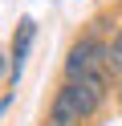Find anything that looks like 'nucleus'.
Returning <instances> with one entry per match:
<instances>
[{
  "mask_svg": "<svg viewBox=\"0 0 122 126\" xmlns=\"http://www.w3.org/2000/svg\"><path fill=\"white\" fill-rule=\"evenodd\" d=\"M81 77H114L110 73V37H102V20H94L69 45V53L61 61V81H81Z\"/></svg>",
  "mask_w": 122,
  "mask_h": 126,
  "instance_id": "nucleus-1",
  "label": "nucleus"
},
{
  "mask_svg": "<svg viewBox=\"0 0 122 126\" xmlns=\"http://www.w3.org/2000/svg\"><path fill=\"white\" fill-rule=\"evenodd\" d=\"M33 41H37V20L20 16L16 20V33H12V45H8V61H12L8 81H12V90H16V81H20V73H24V61H29V53H33Z\"/></svg>",
  "mask_w": 122,
  "mask_h": 126,
  "instance_id": "nucleus-2",
  "label": "nucleus"
},
{
  "mask_svg": "<svg viewBox=\"0 0 122 126\" xmlns=\"http://www.w3.org/2000/svg\"><path fill=\"white\" fill-rule=\"evenodd\" d=\"M89 118H86V110L77 106V98L69 94V85H57V94H53V102H49V114H45V126H86Z\"/></svg>",
  "mask_w": 122,
  "mask_h": 126,
  "instance_id": "nucleus-3",
  "label": "nucleus"
},
{
  "mask_svg": "<svg viewBox=\"0 0 122 126\" xmlns=\"http://www.w3.org/2000/svg\"><path fill=\"white\" fill-rule=\"evenodd\" d=\"M110 73H114V81L122 77V25L114 29V37H110Z\"/></svg>",
  "mask_w": 122,
  "mask_h": 126,
  "instance_id": "nucleus-4",
  "label": "nucleus"
},
{
  "mask_svg": "<svg viewBox=\"0 0 122 126\" xmlns=\"http://www.w3.org/2000/svg\"><path fill=\"white\" fill-rule=\"evenodd\" d=\"M114 102H118V110H122V77L114 81Z\"/></svg>",
  "mask_w": 122,
  "mask_h": 126,
  "instance_id": "nucleus-5",
  "label": "nucleus"
},
{
  "mask_svg": "<svg viewBox=\"0 0 122 126\" xmlns=\"http://www.w3.org/2000/svg\"><path fill=\"white\" fill-rule=\"evenodd\" d=\"M4 73H8V53H0V81H4Z\"/></svg>",
  "mask_w": 122,
  "mask_h": 126,
  "instance_id": "nucleus-6",
  "label": "nucleus"
}]
</instances>
